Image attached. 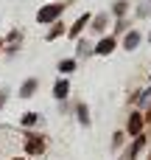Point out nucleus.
I'll return each mask as SVG.
<instances>
[{
  "label": "nucleus",
  "instance_id": "nucleus-18",
  "mask_svg": "<svg viewBox=\"0 0 151 160\" xmlns=\"http://www.w3.org/2000/svg\"><path fill=\"white\" fill-rule=\"evenodd\" d=\"M149 160H151V158H149Z\"/></svg>",
  "mask_w": 151,
  "mask_h": 160
},
{
  "label": "nucleus",
  "instance_id": "nucleus-17",
  "mask_svg": "<svg viewBox=\"0 0 151 160\" xmlns=\"http://www.w3.org/2000/svg\"><path fill=\"white\" fill-rule=\"evenodd\" d=\"M20 160H22V158H20Z\"/></svg>",
  "mask_w": 151,
  "mask_h": 160
},
{
  "label": "nucleus",
  "instance_id": "nucleus-6",
  "mask_svg": "<svg viewBox=\"0 0 151 160\" xmlns=\"http://www.w3.org/2000/svg\"><path fill=\"white\" fill-rule=\"evenodd\" d=\"M137 42H140V34H137V31H129V34H126V39H123V45H126V51H132V48H137Z\"/></svg>",
  "mask_w": 151,
  "mask_h": 160
},
{
  "label": "nucleus",
  "instance_id": "nucleus-16",
  "mask_svg": "<svg viewBox=\"0 0 151 160\" xmlns=\"http://www.w3.org/2000/svg\"><path fill=\"white\" fill-rule=\"evenodd\" d=\"M149 39H151V34H149Z\"/></svg>",
  "mask_w": 151,
  "mask_h": 160
},
{
  "label": "nucleus",
  "instance_id": "nucleus-15",
  "mask_svg": "<svg viewBox=\"0 0 151 160\" xmlns=\"http://www.w3.org/2000/svg\"><path fill=\"white\" fill-rule=\"evenodd\" d=\"M0 48H3V42H0Z\"/></svg>",
  "mask_w": 151,
  "mask_h": 160
},
{
  "label": "nucleus",
  "instance_id": "nucleus-12",
  "mask_svg": "<svg viewBox=\"0 0 151 160\" xmlns=\"http://www.w3.org/2000/svg\"><path fill=\"white\" fill-rule=\"evenodd\" d=\"M115 14H118V17L126 14V0H118V3H115Z\"/></svg>",
  "mask_w": 151,
  "mask_h": 160
},
{
  "label": "nucleus",
  "instance_id": "nucleus-2",
  "mask_svg": "<svg viewBox=\"0 0 151 160\" xmlns=\"http://www.w3.org/2000/svg\"><path fill=\"white\" fill-rule=\"evenodd\" d=\"M22 138H25L22 143H25V152H28V155H39V152L45 149V141H42V138H36V135H22Z\"/></svg>",
  "mask_w": 151,
  "mask_h": 160
},
{
  "label": "nucleus",
  "instance_id": "nucleus-5",
  "mask_svg": "<svg viewBox=\"0 0 151 160\" xmlns=\"http://www.w3.org/2000/svg\"><path fill=\"white\" fill-rule=\"evenodd\" d=\"M87 22H90V14H81V17L76 20V25L70 28V37H78V34H81V28H84Z\"/></svg>",
  "mask_w": 151,
  "mask_h": 160
},
{
  "label": "nucleus",
  "instance_id": "nucleus-8",
  "mask_svg": "<svg viewBox=\"0 0 151 160\" xmlns=\"http://www.w3.org/2000/svg\"><path fill=\"white\" fill-rule=\"evenodd\" d=\"M34 90H36V79H28V82L22 84L20 96H22V98H28V96H34Z\"/></svg>",
  "mask_w": 151,
  "mask_h": 160
},
{
  "label": "nucleus",
  "instance_id": "nucleus-9",
  "mask_svg": "<svg viewBox=\"0 0 151 160\" xmlns=\"http://www.w3.org/2000/svg\"><path fill=\"white\" fill-rule=\"evenodd\" d=\"M73 68H76V62H73V59H64V62L59 65V70H62V73H70Z\"/></svg>",
  "mask_w": 151,
  "mask_h": 160
},
{
  "label": "nucleus",
  "instance_id": "nucleus-3",
  "mask_svg": "<svg viewBox=\"0 0 151 160\" xmlns=\"http://www.w3.org/2000/svg\"><path fill=\"white\" fill-rule=\"evenodd\" d=\"M112 48H115V39H112V37H106V39H101V42L95 45V53L106 56V53H112Z\"/></svg>",
  "mask_w": 151,
  "mask_h": 160
},
{
  "label": "nucleus",
  "instance_id": "nucleus-4",
  "mask_svg": "<svg viewBox=\"0 0 151 160\" xmlns=\"http://www.w3.org/2000/svg\"><path fill=\"white\" fill-rule=\"evenodd\" d=\"M140 129H143V115H129V132L132 135H140Z\"/></svg>",
  "mask_w": 151,
  "mask_h": 160
},
{
  "label": "nucleus",
  "instance_id": "nucleus-11",
  "mask_svg": "<svg viewBox=\"0 0 151 160\" xmlns=\"http://www.w3.org/2000/svg\"><path fill=\"white\" fill-rule=\"evenodd\" d=\"M104 25H106V17H104V14H98V17H95V25H92V28H95V31H104Z\"/></svg>",
  "mask_w": 151,
  "mask_h": 160
},
{
  "label": "nucleus",
  "instance_id": "nucleus-1",
  "mask_svg": "<svg viewBox=\"0 0 151 160\" xmlns=\"http://www.w3.org/2000/svg\"><path fill=\"white\" fill-rule=\"evenodd\" d=\"M62 14V3H50V6H45V8H39V22H53L56 17Z\"/></svg>",
  "mask_w": 151,
  "mask_h": 160
},
{
  "label": "nucleus",
  "instance_id": "nucleus-10",
  "mask_svg": "<svg viewBox=\"0 0 151 160\" xmlns=\"http://www.w3.org/2000/svg\"><path fill=\"white\" fill-rule=\"evenodd\" d=\"M22 124H25V127H34V124H36V112H25V115H22Z\"/></svg>",
  "mask_w": 151,
  "mask_h": 160
},
{
  "label": "nucleus",
  "instance_id": "nucleus-14",
  "mask_svg": "<svg viewBox=\"0 0 151 160\" xmlns=\"http://www.w3.org/2000/svg\"><path fill=\"white\" fill-rule=\"evenodd\" d=\"M59 34H62V25H56V28H53V31H50V34H48V39H56V37H59Z\"/></svg>",
  "mask_w": 151,
  "mask_h": 160
},
{
  "label": "nucleus",
  "instance_id": "nucleus-7",
  "mask_svg": "<svg viewBox=\"0 0 151 160\" xmlns=\"http://www.w3.org/2000/svg\"><path fill=\"white\" fill-rule=\"evenodd\" d=\"M67 90H70V84H67L64 79H59V82H56V87H53V96H56V98H64V96H67Z\"/></svg>",
  "mask_w": 151,
  "mask_h": 160
},
{
  "label": "nucleus",
  "instance_id": "nucleus-13",
  "mask_svg": "<svg viewBox=\"0 0 151 160\" xmlns=\"http://www.w3.org/2000/svg\"><path fill=\"white\" fill-rule=\"evenodd\" d=\"M78 121H81V124H90V115H87V107H78Z\"/></svg>",
  "mask_w": 151,
  "mask_h": 160
}]
</instances>
